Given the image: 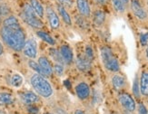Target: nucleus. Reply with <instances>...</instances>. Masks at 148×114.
<instances>
[{"label": "nucleus", "instance_id": "nucleus-23", "mask_svg": "<svg viewBox=\"0 0 148 114\" xmlns=\"http://www.w3.org/2000/svg\"><path fill=\"white\" fill-rule=\"evenodd\" d=\"M14 102V97L6 92H0V105H9Z\"/></svg>", "mask_w": 148, "mask_h": 114}, {"label": "nucleus", "instance_id": "nucleus-27", "mask_svg": "<svg viewBox=\"0 0 148 114\" xmlns=\"http://www.w3.org/2000/svg\"><path fill=\"white\" fill-rule=\"evenodd\" d=\"M28 65H29V67H30L32 70H34V71H35L36 73L40 74V75H43V76H46V75H45V73H43L42 69H41V67H40L39 63H38V62H35L34 60H29V61H28Z\"/></svg>", "mask_w": 148, "mask_h": 114}, {"label": "nucleus", "instance_id": "nucleus-43", "mask_svg": "<svg viewBox=\"0 0 148 114\" xmlns=\"http://www.w3.org/2000/svg\"><path fill=\"white\" fill-rule=\"evenodd\" d=\"M1 17H2V15H1V11H0V21H1Z\"/></svg>", "mask_w": 148, "mask_h": 114}, {"label": "nucleus", "instance_id": "nucleus-12", "mask_svg": "<svg viewBox=\"0 0 148 114\" xmlns=\"http://www.w3.org/2000/svg\"><path fill=\"white\" fill-rule=\"evenodd\" d=\"M111 82H112V85H113L114 89L116 91L123 90L126 84L125 78L123 75L118 74V73H115L113 75V77L111 79Z\"/></svg>", "mask_w": 148, "mask_h": 114}, {"label": "nucleus", "instance_id": "nucleus-18", "mask_svg": "<svg viewBox=\"0 0 148 114\" xmlns=\"http://www.w3.org/2000/svg\"><path fill=\"white\" fill-rule=\"evenodd\" d=\"M93 22L96 26L103 25L106 22V13L101 9L95 10L93 15Z\"/></svg>", "mask_w": 148, "mask_h": 114}, {"label": "nucleus", "instance_id": "nucleus-10", "mask_svg": "<svg viewBox=\"0 0 148 114\" xmlns=\"http://www.w3.org/2000/svg\"><path fill=\"white\" fill-rule=\"evenodd\" d=\"M76 7L80 16L84 17H89L91 16V8L87 0H76Z\"/></svg>", "mask_w": 148, "mask_h": 114}, {"label": "nucleus", "instance_id": "nucleus-34", "mask_svg": "<svg viewBox=\"0 0 148 114\" xmlns=\"http://www.w3.org/2000/svg\"><path fill=\"white\" fill-rule=\"evenodd\" d=\"M0 11H1V15L2 16H6L9 14L10 9L6 5H3L2 6H0Z\"/></svg>", "mask_w": 148, "mask_h": 114}, {"label": "nucleus", "instance_id": "nucleus-31", "mask_svg": "<svg viewBox=\"0 0 148 114\" xmlns=\"http://www.w3.org/2000/svg\"><path fill=\"white\" fill-rule=\"evenodd\" d=\"M64 70H65V68H64V65L62 63H55L53 67V72L59 76H61L64 73Z\"/></svg>", "mask_w": 148, "mask_h": 114}, {"label": "nucleus", "instance_id": "nucleus-41", "mask_svg": "<svg viewBox=\"0 0 148 114\" xmlns=\"http://www.w3.org/2000/svg\"><path fill=\"white\" fill-rule=\"evenodd\" d=\"M122 1H123L125 5H127L128 3H129V1H130V0H122Z\"/></svg>", "mask_w": 148, "mask_h": 114}, {"label": "nucleus", "instance_id": "nucleus-35", "mask_svg": "<svg viewBox=\"0 0 148 114\" xmlns=\"http://www.w3.org/2000/svg\"><path fill=\"white\" fill-rule=\"evenodd\" d=\"M27 111H28V112L30 114H38V112H39V109H38V108L36 107V106H30V107H28Z\"/></svg>", "mask_w": 148, "mask_h": 114}, {"label": "nucleus", "instance_id": "nucleus-17", "mask_svg": "<svg viewBox=\"0 0 148 114\" xmlns=\"http://www.w3.org/2000/svg\"><path fill=\"white\" fill-rule=\"evenodd\" d=\"M56 7H57V12L59 13V16L63 19V21L65 22L67 25H71L72 24L71 16H70V15L68 14V12L66 9L65 6H64L63 5H61L60 3H57Z\"/></svg>", "mask_w": 148, "mask_h": 114}, {"label": "nucleus", "instance_id": "nucleus-37", "mask_svg": "<svg viewBox=\"0 0 148 114\" xmlns=\"http://www.w3.org/2000/svg\"><path fill=\"white\" fill-rule=\"evenodd\" d=\"M108 1H109V0H96V3H97L98 5H105Z\"/></svg>", "mask_w": 148, "mask_h": 114}, {"label": "nucleus", "instance_id": "nucleus-44", "mask_svg": "<svg viewBox=\"0 0 148 114\" xmlns=\"http://www.w3.org/2000/svg\"><path fill=\"white\" fill-rule=\"evenodd\" d=\"M45 114H55V113H51V112H47V113H45Z\"/></svg>", "mask_w": 148, "mask_h": 114}, {"label": "nucleus", "instance_id": "nucleus-36", "mask_svg": "<svg viewBox=\"0 0 148 114\" xmlns=\"http://www.w3.org/2000/svg\"><path fill=\"white\" fill-rule=\"evenodd\" d=\"M58 3H60L61 5H63L64 6H71L73 4V0H58Z\"/></svg>", "mask_w": 148, "mask_h": 114}, {"label": "nucleus", "instance_id": "nucleus-33", "mask_svg": "<svg viewBox=\"0 0 148 114\" xmlns=\"http://www.w3.org/2000/svg\"><path fill=\"white\" fill-rule=\"evenodd\" d=\"M138 114H148L147 109L144 103L138 104Z\"/></svg>", "mask_w": 148, "mask_h": 114}, {"label": "nucleus", "instance_id": "nucleus-13", "mask_svg": "<svg viewBox=\"0 0 148 114\" xmlns=\"http://www.w3.org/2000/svg\"><path fill=\"white\" fill-rule=\"evenodd\" d=\"M140 93L145 97H148V72H142L139 81Z\"/></svg>", "mask_w": 148, "mask_h": 114}, {"label": "nucleus", "instance_id": "nucleus-11", "mask_svg": "<svg viewBox=\"0 0 148 114\" xmlns=\"http://www.w3.org/2000/svg\"><path fill=\"white\" fill-rule=\"evenodd\" d=\"M59 52L61 54V56L63 58L64 62H66V64H71L74 61V54L72 52V49L68 45H62L60 47Z\"/></svg>", "mask_w": 148, "mask_h": 114}, {"label": "nucleus", "instance_id": "nucleus-3", "mask_svg": "<svg viewBox=\"0 0 148 114\" xmlns=\"http://www.w3.org/2000/svg\"><path fill=\"white\" fill-rule=\"evenodd\" d=\"M21 16L23 18V20L28 25H30L31 27L36 29H39L43 27L44 25L43 22L37 16V15L35 13V11L31 7V5L29 4H25Z\"/></svg>", "mask_w": 148, "mask_h": 114}, {"label": "nucleus", "instance_id": "nucleus-32", "mask_svg": "<svg viewBox=\"0 0 148 114\" xmlns=\"http://www.w3.org/2000/svg\"><path fill=\"white\" fill-rule=\"evenodd\" d=\"M140 43L142 46H145L148 44V32H146V33H143L140 35Z\"/></svg>", "mask_w": 148, "mask_h": 114}, {"label": "nucleus", "instance_id": "nucleus-21", "mask_svg": "<svg viewBox=\"0 0 148 114\" xmlns=\"http://www.w3.org/2000/svg\"><path fill=\"white\" fill-rule=\"evenodd\" d=\"M112 57H114V54L110 47L106 45L101 47V58H102L103 63L108 61L109 59H111Z\"/></svg>", "mask_w": 148, "mask_h": 114}, {"label": "nucleus", "instance_id": "nucleus-38", "mask_svg": "<svg viewBox=\"0 0 148 114\" xmlns=\"http://www.w3.org/2000/svg\"><path fill=\"white\" fill-rule=\"evenodd\" d=\"M74 114H86V112L82 110H76V111H75Z\"/></svg>", "mask_w": 148, "mask_h": 114}, {"label": "nucleus", "instance_id": "nucleus-16", "mask_svg": "<svg viewBox=\"0 0 148 114\" xmlns=\"http://www.w3.org/2000/svg\"><path fill=\"white\" fill-rule=\"evenodd\" d=\"M21 100L25 104H34L36 102H37L39 100V97L38 95H36L34 92H24L20 95Z\"/></svg>", "mask_w": 148, "mask_h": 114}, {"label": "nucleus", "instance_id": "nucleus-14", "mask_svg": "<svg viewBox=\"0 0 148 114\" xmlns=\"http://www.w3.org/2000/svg\"><path fill=\"white\" fill-rule=\"evenodd\" d=\"M38 63L42 69L43 73H45L46 76H51L53 72V67L51 65L50 62L48 61V59L47 58L46 56H40L39 59H38Z\"/></svg>", "mask_w": 148, "mask_h": 114}, {"label": "nucleus", "instance_id": "nucleus-40", "mask_svg": "<svg viewBox=\"0 0 148 114\" xmlns=\"http://www.w3.org/2000/svg\"><path fill=\"white\" fill-rule=\"evenodd\" d=\"M145 55H146V58L148 60V44H147V47H146V50H145Z\"/></svg>", "mask_w": 148, "mask_h": 114}, {"label": "nucleus", "instance_id": "nucleus-26", "mask_svg": "<svg viewBox=\"0 0 148 114\" xmlns=\"http://www.w3.org/2000/svg\"><path fill=\"white\" fill-rule=\"evenodd\" d=\"M10 82L14 87H20L23 83V77L20 74L16 73L11 77Z\"/></svg>", "mask_w": 148, "mask_h": 114}, {"label": "nucleus", "instance_id": "nucleus-6", "mask_svg": "<svg viewBox=\"0 0 148 114\" xmlns=\"http://www.w3.org/2000/svg\"><path fill=\"white\" fill-rule=\"evenodd\" d=\"M75 93H76V96L81 100H86L90 97L91 90H90V87L86 82L83 81L75 86Z\"/></svg>", "mask_w": 148, "mask_h": 114}, {"label": "nucleus", "instance_id": "nucleus-4", "mask_svg": "<svg viewBox=\"0 0 148 114\" xmlns=\"http://www.w3.org/2000/svg\"><path fill=\"white\" fill-rule=\"evenodd\" d=\"M118 101L120 105L123 107V109L126 111L132 113L136 109V100H134L131 94L127 92H121L118 94Z\"/></svg>", "mask_w": 148, "mask_h": 114}, {"label": "nucleus", "instance_id": "nucleus-46", "mask_svg": "<svg viewBox=\"0 0 148 114\" xmlns=\"http://www.w3.org/2000/svg\"><path fill=\"white\" fill-rule=\"evenodd\" d=\"M146 4H147V6H148V0H147V1H146Z\"/></svg>", "mask_w": 148, "mask_h": 114}, {"label": "nucleus", "instance_id": "nucleus-2", "mask_svg": "<svg viewBox=\"0 0 148 114\" xmlns=\"http://www.w3.org/2000/svg\"><path fill=\"white\" fill-rule=\"evenodd\" d=\"M30 82L34 90L44 98H48L53 94V88L43 75L35 73L31 76Z\"/></svg>", "mask_w": 148, "mask_h": 114}, {"label": "nucleus", "instance_id": "nucleus-15", "mask_svg": "<svg viewBox=\"0 0 148 114\" xmlns=\"http://www.w3.org/2000/svg\"><path fill=\"white\" fill-rule=\"evenodd\" d=\"M104 66L107 71L111 73H118L120 71V64L118 60L115 57H112L111 59L104 62Z\"/></svg>", "mask_w": 148, "mask_h": 114}, {"label": "nucleus", "instance_id": "nucleus-30", "mask_svg": "<svg viewBox=\"0 0 148 114\" xmlns=\"http://www.w3.org/2000/svg\"><path fill=\"white\" fill-rule=\"evenodd\" d=\"M85 55L86 58H88L90 61H93L95 54H94V50L91 45H86V50H85Z\"/></svg>", "mask_w": 148, "mask_h": 114}, {"label": "nucleus", "instance_id": "nucleus-5", "mask_svg": "<svg viewBox=\"0 0 148 114\" xmlns=\"http://www.w3.org/2000/svg\"><path fill=\"white\" fill-rule=\"evenodd\" d=\"M23 53L24 54L28 57V58L34 59L37 55V43L36 41L33 38L28 39L27 41H25L24 47H23Z\"/></svg>", "mask_w": 148, "mask_h": 114}, {"label": "nucleus", "instance_id": "nucleus-29", "mask_svg": "<svg viewBox=\"0 0 148 114\" xmlns=\"http://www.w3.org/2000/svg\"><path fill=\"white\" fill-rule=\"evenodd\" d=\"M133 93L136 96V98H140V88H139V81H138V78L137 76L136 77L134 81V85H133Z\"/></svg>", "mask_w": 148, "mask_h": 114}, {"label": "nucleus", "instance_id": "nucleus-22", "mask_svg": "<svg viewBox=\"0 0 148 114\" xmlns=\"http://www.w3.org/2000/svg\"><path fill=\"white\" fill-rule=\"evenodd\" d=\"M36 35H38V37H40L44 42H46L47 43L50 44V45H55V44H56V41H55L54 38L51 36L50 35H48L47 33H46V32H44V31H37Z\"/></svg>", "mask_w": 148, "mask_h": 114}, {"label": "nucleus", "instance_id": "nucleus-42", "mask_svg": "<svg viewBox=\"0 0 148 114\" xmlns=\"http://www.w3.org/2000/svg\"><path fill=\"white\" fill-rule=\"evenodd\" d=\"M0 114H5L3 111H1V110H0Z\"/></svg>", "mask_w": 148, "mask_h": 114}, {"label": "nucleus", "instance_id": "nucleus-39", "mask_svg": "<svg viewBox=\"0 0 148 114\" xmlns=\"http://www.w3.org/2000/svg\"><path fill=\"white\" fill-rule=\"evenodd\" d=\"M4 53V48H3V45H2V43L1 42H0V56H1Z\"/></svg>", "mask_w": 148, "mask_h": 114}, {"label": "nucleus", "instance_id": "nucleus-25", "mask_svg": "<svg viewBox=\"0 0 148 114\" xmlns=\"http://www.w3.org/2000/svg\"><path fill=\"white\" fill-rule=\"evenodd\" d=\"M112 4L114 10L118 13H124L125 11L126 5L122 0H112Z\"/></svg>", "mask_w": 148, "mask_h": 114}, {"label": "nucleus", "instance_id": "nucleus-20", "mask_svg": "<svg viewBox=\"0 0 148 114\" xmlns=\"http://www.w3.org/2000/svg\"><path fill=\"white\" fill-rule=\"evenodd\" d=\"M29 5H31V7L33 8L35 13L37 15L38 17H43L45 15V9L43 7L42 4L38 1V0H30Z\"/></svg>", "mask_w": 148, "mask_h": 114}, {"label": "nucleus", "instance_id": "nucleus-8", "mask_svg": "<svg viewBox=\"0 0 148 114\" xmlns=\"http://www.w3.org/2000/svg\"><path fill=\"white\" fill-rule=\"evenodd\" d=\"M75 65L80 72L86 73L92 68V61L86 58V55H79L75 60Z\"/></svg>", "mask_w": 148, "mask_h": 114}, {"label": "nucleus", "instance_id": "nucleus-9", "mask_svg": "<svg viewBox=\"0 0 148 114\" xmlns=\"http://www.w3.org/2000/svg\"><path fill=\"white\" fill-rule=\"evenodd\" d=\"M46 12H47V17L48 19V22H49L51 28L54 30L58 29L60 26V20H59L58 16L56 15V11L51 7V6H47Z\"/></svg>", "mask_w": 148, "mask_h": 114}, {"label": "nucleus", "instance_id": "nucleus-7", "mask_svg": "<svg viewBox=\"0 0 148 114\" xmlns=\"http://www.w3.org/2000/svg\"><path fill=\"white\" fill-rule=\"evenodd\" d=\"M131 9L134 15L140 20H145L147 18V12L140 4L139 0H131Z\"/></svg>", "mask_w": 148, "mask_h": 114}, {"label": "nucleus", "instance_id": "nucleus-47", "mask_svg": "<svg viewBox=\"0 0 148 114\" xmlns=\"http://www.w3.org/2000/svg\"><path fill=\"white\" fill-rule=\"evenodd\" d=\"M113 114H115V113H113Z\"/></svg>", "mask_w": 148, "mask_h": 114}, {"label": "nucleus", "instance_id": "nucleus-19", "mask_svg": "<svg viewBox=\"0 0 148 114\" xmlns=\"http://www.w3.org/2000/svg\"><path fill=\"white\" fill-rule=\"evenodd\" d=\"M3 26L9 27V28H17L21 27L20 23H19L18 19L14 16H9L6 17L3 22Z\"/></svg>", "mask_w": 148, "mask_h": 114}, {"label": "nucleus", "instance_id": "nucleus-28", "mask_svg": "<svg viewBox=\"0 0 148 114\" xmlns=\"http://www.w3.org/2000/svg\"><path fill=\"white\" fill-rule=\"evenodd\" d=\"M75 22H76V24L78 25L80 28L86 29V28H87L89 26L88 22L86 20V17H84L82 16H75Z\"/></svg>", "mask_w": 148, "mask_h": 114}, {"label": "nucleus", "instance_id": "nucleus-1", "mask_svg": "<svg viewBox=\"0 0 148 114\" xmlns=\"http://www.w3.org/2000/svg\"><path fill=\"white\" fill-rule=\"evenodd\" d=\"M1 36L6 45L15 51L23 50L25 43V34L22 27L9 28L3 26L1 28Z\"/></svg>", "mask_w": 148, "mask_h": 114}, {"label": "nucleus", "instance_id": "nucleus-45", "mask_svg": "<svg viewBox=\"0 0 148 114\" xmlns=\"http://www.w3.org/2000/svg\"><path fill=\"white\" fill-rule=\"evenodd\" d=\"M124 114H131V113H129V112H125Z\"/></svg>", "mask_w": 148, "mask_h": 114}, {"label": "nucleus", "instance_id": "nucleus-24", "mask_svg": "<svg viewBox=\"0 0 148 114\" xmlns=\"http://www.w3.org/2000/svg\"><path fill=\"white\" fill-rule=\"evenodd\" d=\"M49 54L50 56L52 57L53 60L56 62V63H62L63 64V58H62V56H61V54L60 52L56 48H51L50 51H49Z\"/></svg>", "mask_w": 148, "mask_h": 114}]
</instances>
